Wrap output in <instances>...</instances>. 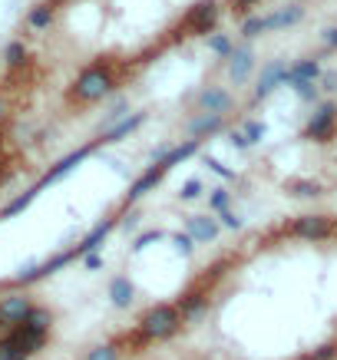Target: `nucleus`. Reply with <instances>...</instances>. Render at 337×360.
I'll return each instance as SVG.
<instances>
[{
	"label": "nucleus",
	"mask_w": 337,
	"mask_h": 360,
	"mask_svg": "<svg viewBox=\"0 0 337 360\" xmlns=\"http://www.w3.org/2000/svg\"><path fill=\"white\" fill-rule=\"evenodd\" d=\"M179 324H182V314L175 304H155L142 314L139 334H142V341H162V337H172L179 331Z\"/></svg>",
	"instance_id": "f257e3e1"
},
{
	"label": "nucleus",
	"mask_w": 337,
	"mask_h": 360,
	"mask_svg": "<svg viewBox=\"0 0 337 360\" xmlns=\"http://www.w3.org/2000/svg\"><path fill=\"white\" fill-rule=\"evenodd\" d=\"M110 93H112V73L103 63L86 66L83 73L76 76L73 90H70V96H73L76 103H99L103 96H110Z\"/></svg>",
	"instance_id": "f03ea898"
},
{
	"label": "nucleus",
	"mask_w": 337,
	"mask_h": 360,
	"mask_svg": "<svg viewBox=\"0 0 337 360\" xmlns=\"http://www.w3.org/2000/svg\"><path fill=\"white\" fill-rule=\"evenodd\" d=\"M37 304L30 301L27 294H7V298H0V327H20V324L30 318V311H34Z\"/></svg>",
	"instance_id": "7ed1b4c3"
},
{
	"label": "nucleus",
	"mask_w": 337,
	"mask_h": 360,
	"mask_svg": "<svg viewBox=\"0 0 337 360\" xmlns=\"http://www.w3.org/2000/svg\"><path fill=\"white\" fill-rule=\"evenodd\" d=\"M337 129V106L334 103H321L318 110L311 113V123H308V129L304 136L308 139H318V142H327Z\"/></svg>",
	"instance_id": "20e7f679"
},
{
	"label": "nucleus",
	"mask_w": 337,
	"mask_h": 360,
	"mask_svg": "<svg viewBox=\"0 0 337 360\" xmlns=\"http://www.w3.org/2000/svg\"><path fill=\"white\" fill-rule=\"evenodd\" d=\"M334 231L331 225V218L327 215H301L291 222V235L295 238H304V242H321V238H327Z\"/></svg>",
	"instance_id": "39448f33"
},
{
	"label": "nucleus",
	"mask_w": 337,
	"mask_h": 360,
	"mask_svg": "<svg viewBox=\"0 0 337 360\" xmlns=\"http://www.w3.org/2000/svg\"><path fill=\"white\" fill-rule=\"evenodd\" d=\"M321 76H324L321 57H304V60H298L295 66H288V73H284V79H281V86L298 90L301 83H321Z\"/></svg>",
	"instance_id": "423d86ee"
},
{
	"label": "nucleus",
	"mask_w": 337,
	"mask_h": 360,
	"mask_svg": "<svg viewBox=\"0 0 337 360\" xmlns=\"http://www.w3.org/2000/svg\"><path fill=\"white\" fill-rule=\"evenodd\" d=\"M93 149H96V142H90V146H83V149H76V152H70L66 159H60L53 169L40 179L37 185H40V189H47V185H53V182H60V179H66V175H70V172L83 162V159H90V155H93Z\"/></svg>",
	"instance_id": "0eeeda50"
},
{
	"label": "nucleus",
	"mask_w": 337,
	"mask_h": 360,
	"mask_svg": "<svg viewBox=\"0 0 337 360\" xmlns=\"http://www.w3.org/2000/svg\"><path fill=\"white\" fill-rule=\"evenodd\" d=\"M284 73H288V60H268L262 76H258V86H255V99H268L281 86Z\"/></svg>",
	"instance_id": "6e6552de"
},
{
	"label": "nucleus",
	"mask_w": 337,
	"mask_h": 360,
	"mask_svg": "<svg viewBox=\"0 0 337 360\" xmlns=\"http://www.w3.org/2000/svg\"><path fill=\"white\" fill-rule=\"evenodd\" d=\"M215 20H219V3L215 0H202L199 7H192L186 14V27L195 30V34H208L215 27Z\"/></svg>",
	"instance_id": "1a4fd4ad"
},
{
	"label": "nucleus",
	"mask_w": 337,
	"mask_h": 360,
	"mask_svg": "<svg viewBox=\"0 0 337 360\" xmlns=\"http://www.w3.org/2000/svg\"><path fill=\"white\" fill-rule=\"evenodd\" d=\"M251 70H255V50H251L248 43L235 47L232 57H228V76H232L235 83H245V79L251 76Z\"/></svg>",
	"instance_id": "9d476101"
},
{
	"label": "nucleus",
	"mask_w": 337,
	"mask_h": 360,
	"mask_svg": "<svg viewBox=\"0 0 337 360\" xmlns=\"http://www.w3.org/2000/svg\"><path fill=\"white\" fill-rule=\"evenodd\" d=\"M199 106H202V113L225 116L232 106H235V99H232V93L222 90V86H205V90L199 93Z\"/></svg>",
	"instance_id": "9b49d317"
},
{
	"label": "nucleus",
	"mask_w": 337,
	"mask_h": 360,
	"mask_svg": "<svg viewBox=\"0 0 337 360\" xmlns=\"http://www.w3.org/2000/svg\"><path fill=\"white\" fill-rule=\"evenodd\" d=\"M162 175H166V169H162V166H152V169L142 172V175H139V179H136V182L129 185V192H126V205L139 202V198H142L146 192L155 189V185L162 182Z\"/></svg>",
	"instance_id": "f8f14e48"
},
{
	"label": "nucleus",
	"mask_w": 337,
	"mask_h": 360,
	"mask_svg": "<svg viewBox=\"0 0 337 360\" xmlns=\"http://www.w3.org/2000/svg\"><path fill=\"white\" fill-rule=\"evenodd\" d=\"M304 20V3H284L275 14H268V30H284Z\"/></svg>",
	"instance_id": "ddd939ff"
},
{
	"label": "nucleus",
	"mask_w": 337,
	"mask_h": 360,
	"mask_svg": "<svg viewBox=\"0 0 337 360\" xmlns=\"http://www.w3.org/2000/svg\"><path fill=\"white\" fill-rule=\"evenodd\" d=\"M142 123H146V113H129L126 119H123V123H116L110 133L99 136V142H106V146H112V142H123V139L136 133V129H139Z\"/></svg>",
	"instance_id": "4468645a"
},
{
	"label": "nucleus",
	"mask_w": 337,
	"mask_h": 360,
	"mask_svg": "<svg viewBox=\"0 0 337 360\" xmlns=\"http://www.w3.org/2000/svg\"><path fill=\"white\" fill-rule=\"evenodd\" d=\"M186 228L195 242H215V238H219V222L208 218V215H188Z\"/></svg>",
	"instance_id": "2eb2a0df"
},
{
	"label": "nucleus",
	"mask_w": 337,
	"mask_h": 360,
	"mask_svg": "<svg viewBox=\"0 0 337 360\" xmlns=\"http://www.w3.org/2000/svg\"><path fill=\"white\" fill-rule=\"evenodd\" d=\"M222 129H225V116H215V113L195 116L186 126V133L192 136V139H199V136H215V133H222Z\"/></svg>",
	"instance_id": "dca6fc26"
},
{
	"label": "nucleus",
	"mask_w": 337,
	"mask_h": 360,
	"mask_svg": "<svg viewBox=\"0 0 337 360\" xmlns=\"http://www.w3.org/2000/svg\"><path fill=\"white\" fill-rule=\"evenodd\" d=\"M110 231H112V222H99V225H96L93 231H90L79 245H76V255H93L96 248L106 242V235H110Z\"/></svg>",
	"instance_id": "f3484780"
},
{
	"label": "nucleus",
	"mask_w": 337,
	"mask_h": 360,
	"mask_svg": "<svg viewBox=\"0 0 337 360\" xmlns=\"http://www.w3.org/2000/svg\"><path fill=\"white\" fill-rule=\"evenodd\" d=\"M40 192H43V189H40V185H34V189H27L23 195H17L14 202H7V205L0 209V218H14V215H20V211H27V209H30V202L37 198Z\"/></svg>",
	"instance_id": "a211bd4d"
},
{
	"label": "nucleus",
	"mask_w": 337,
	"mask_h": 360,
	"mask_svg": "<svg viewBox=\"0 0 337 360\" xmlns=\"http://www.w3.org/2000/svg\"><path fill=\"white\" fill-rule=\"evenodd\" d=\"M199 152V139H186V142H179V146H172V152H168V159H166V166L162 169H175L179 162H186V159H192Z\"/></svg>",
	"instance_id": "6ab92c4d"
},
{
	"label": "nucleus",
	"mask_w": 337,
	"mask_h": 360,
	"mask_svg": "<svg viewBox=\"0 0 337 360\" xmlns=\"http://www.w3.org/2000/svg\"><path fill=\"white\" fill-rule=\"evenodd\" d=\"M126 110H129V99H126V96H119V99L112 103L110 110H106V116H103V126H99V133H110L116 123H123V119H126Z\"/></svg>",
	"instance_id": "aec40b11"
},
{
	"label": "nucleus",
	"mask_w": 337,
	"mask_h": 360,
	"mask_svg": "<svg viewBox=\"0 0 337 360\" xmlns=\"http://www.w3.org/2000/svg\"><path fill=\"white\" fill-rule=\"evenodd\" d=\"M23 327H30V331H37V334H50V327H53V314H50L47 307H34L30 318L23 321Z\"/></svg>",
	"instance_id": "412c9836"
},
{
	"label": "nucleus",
	"mask_w": 337,
	"mask_h": 360,
	"mask_svg": "<svg viewBox=\"0 0 337 360\" xmlns=\"http://www.w3.org/2000/svg\"><path fill=\"white\" fill-rule=\"evenodd\" d=\"M27 23H30L34 30H47V27L53 23V3H37V7L27 14Z\"/></svg>",
	"instance_id": "4be33fe9"
},
{
	"label": "nucleus",
	"mask_w": 337,
	"mask_h": 360,
	"mask_svg": "<svg viewBox=\"0 0 337 360\" xmlns=\"http://www.w3.org/2000/svg\"><path fill=\"white\" fill-rule=\"evenodd\" d=\"M110 298L116 307H126V304L132 301V285L129 278H112L110 281Z\"/></svg>",
	"instance_id": "5701e85b"
},
{
	"label": "nucleus",
	"mask_w": 337,
	"mask_h": 360,
	"mask_svg": "<svg viewBox=\"0 0 337 360\" xmlns=\"http://www.w3.org/2000/svg\"><path fill=\"white\" fill-rule=\"evenodd\" d=\"M288 192L298 195V198H318V195H324V189H321L318 182H311V179H291Z\"/></svg>",
	"instance_id": "b1692460"
},
{
	"label": "nucleus",
	"mask_w": 337,
	"mask_h": 360,
	"mask_svg": "<svg viewBox=\"0 0 337 360\" xmlns=\"http://www.w3.org/2000/svg\"><path fill=\"white\" fill-rule=\"evenodd\" d=\"M262 34H271V30H268V17H262V14H258V17H248L242 23V37L255 40V37H262Z\"/></svg>",
	"instance_id": "393cba45"
},
{
	"label": "nucleus",
	"mask_w": 337,
	"mask_h": 360,
	"mask_svg": "<svg viewBox=\"0 0 337 360\" xmlns=\"http://www.w3.org/2000/svg\"><path fill=\"white\" fill-rule=\"evenodd\" d=\"M34 354L27 350V347H20V344H14V341H0V360H30Z\"/></svg>",
	"instance_id": "a878e982"
},
{
	"label": "nucleus",
	"mask_w": 337,
	"mask_h": 360,
	"mask_svg": "<svg viewBox=\"0 0 337 360\" xmlns=\"http://www.w3.org/2000/svg\"><path fill=\"white\" fill-rule=\"evenodd\" d=\"M208 50L215 53V57H232V37L228 34H208Z\"/></svg>",
	"instance_id": "bb28decb"
},
{
	"label": "nucleus",
	"mask_w": 337,
	"mask_h": 360,
	"mask_svg": "<svg viewBox=\"0 0 337 360\" xmlns=\"http://www.w3.org/2000/svg\"><path fill=\"white\" fill-rule=\"evenodd\" d=\"M3 63H7V66H20V63H27V47H23L20 40L7 43V47H3Z\"/></svg>",
	"instance_id": "cd10ccee"
},
{
	"label": "nucleus",
	"mask_w": 337,
	"mask_h": 360,
	"mask_svg": "<svg viewBox=\"0 0 337 360\" xmlns=\"http://www.w3.org/2000/svg\"><path fill=\"white\" fill-rule=\"evenodd\" d=\"M86 360H119V347L116 344H99L86 354Z\"/></svg>",
	"instance_id": "c85d7f7f"
},
{
	"label": "nucleus",
	"mask_w": 337,
	"mask_h": 360,
	"mask_svg": "<svg viewBox=\"0 0 337 360\" xmlns=\"http://www.w3.org/2000/svg\"><path fill=\"white\" fill-rule=\"evenodd\" d=\"M242 133L248 136V142H262L264 136H268V126H264V123H258V119H248Z\"/></svg>",
	"instance_id": "c756f323"
},
{
	"label": "nucleus",
	"mask_w": 337,
	"mask_h": 360,
	"mask_svg": "<svg viewBox=\"0 0 337 360\" xmlns=\"http://www.w3.org/2000/svg\"><path fill=\"white\" fill-rule=\"evenodd\" d=\"M228 202H232V192H225V189H215L208 195V209L212 211H228Z\"/></svg>",
	"instance_id": "7c9ffc66"
},
{
	"label": "nucleus",
	"mask_w": 337,
	"mask_h": 360,
	"mask_svg": "<svg viewBox=\"0 0 337 360\" xmlns=\"http://www.w3.org/2000/svg\"><path fill=\"white\" fill-rule=\"evenodd\" d=\"M295 93H298V99H304V103H318L321 99V83H301Z\"/></svg>",
	"instance_id": "2f4dec72"
},
{
	"label": "nucleus",
	"mask_w": 337,
	"mask_h": 360,
	"mask_svg": "<svg viewBox=\"0 0 337 360\" xmlns=\"http://www.w3.org/2000/svg\"><path fill=\"white\" fill-rule=\"evenodd\" d=\"M159 238H166L159 228H152V231H142L139 238H136V245H132V251H142V248H149L152 242H159Z\"/></svg>",
	"instance_id": "473e14b6"
},
{
	"label": "nucleus",
	"mask_w": 337,
	"mask_h": 360,
	"mask_svg": "<svg viewBox=\"0 0 337 360\" xmlns=\"http://www.w3.org/2000/svg\"><path fill=\"white\" fill-rule=\"evenodd\" d=\"M199 195H202V182H199V179H188L186 185H182V192H179L182 202H192V198H199Z\"/></svg>",
	"instance_id": "72a5a7b5"
},
{
	"label": "nucleus",
	"mask_w": 337,
	"mask_h": 360,
	"mask_svg": "<svg viewBox=\"0 0 337 360\" xmlns=\"http://www.w3.org/2000/svg\"><path fill=\"white\" fill-rule=\"evenodd\" d=\"M205 166H208L212 172H215V175H222L225 182H232V179H235V172H232V169H225L222 162H219V159H212V155H205Z\"/></svg>",
	"instance_id": "f704fd0d"
},
{
	"label": "nucleus",
	"mask_w": 337,
	"mask_h": 360,
	"mask_svg": "<svg viewBox=\"0 0 337 360\" xmlns=\"http://www.w3.org/2000/svg\"><path fill=\"white\" fill-rule=\"evenodd\" d=\"M192 242H195V238H192L188 231H186V235H172V245L179 248L182 255H192V248H195V245H192Z\"/></svg>",
	"instance_id": "c9c22d12"
},
{
	"label": "nucleus",
	"mask_w": 337,
	"mask_h": 360,
	"mask_svg": "<svg viewBox=\"0 0 337 360\" xmlns=\"http://www.w3.org/2000/svg\"><path fill=\"white\" fill-rule=\"evenodd\" d=\"M228 146H232V149H238V152L251 149V142H248V136H245V133H238V129H235V133L228 136Z\"/></svg>",
	"instance_id": "e433bc0d"
},
{
	"label": "nucleus",
	"mask_w": 337,
	"mask_h": 360,
	"mask_svg": "<svg viewBox=\"0 0 337 360\" xmlns=\"http://www.w3.org/2000/svg\"><path fill=\"white\" fill-rule=\"evenodd\" d=\"M321 90L334 93L337 90V70H324V76H321Z\"/></svg>",
	"instance_id": "4c0bfd02"
},
{
	"label": "nucleus",
	"mask_w": 337,
	"mask_h": 360,
	"mask_svg": "<svg viewBox=\"0 0 337 360\" xmlns=\"http://www.w3.org/2000/svg\"><path fill=\"white\" fill-rule=\"evenodd\" d=\"M222 225L225 228H242V218L235 211H222Z\"/></svg>",
	"instance_id": "58836bf2"
},
{
	"label": "nucleus",
	"mask_w": 337,
	"mask_h": 360,
	"mask_svg": "<svg viewBox=\"0 0 337 360\" xmlns=\"http://www.w3.org/2000/svg\"><path fill=\"white\" fill-rule=\"evenodd\" d=\"M321 40H324V43H327L331 50H337V27H331V30H324V34H321Z\"/></svg>",
	"instance_id": "ea45409f"
},
{
	"label": "nucleus",
	"mask_w": 337,
	"mask_h": 360,
	"mask_svg": "<svg viewBox=\"0 0 337 360\" xmlns=\"http://www.w3.org/2000/svg\"><path fill=\"white\" fill-rule=\"evenodd\" d=\"M123 228H126V231H136V228H139V215H136V211H129V215L123 218Z\"/></svg>",
	"instance_id": "a19ab883"
},
{
	"label": "nucleus",
	"mask_w": 337,
	"mask_h": 360,
	"mask_svg": "<svg viewBox=\"0 0 337 360\" xmlns=\"http://www.w3.org/2000/svg\"><path fill=\"white\" fill-rule=\"evenodd\" d=\"M86 268H90V271H96V268H103V258H99V255H86Z\"/></svg>",
	"instance_id": "79ce46f5"
},
{
	"label": "nucleus",
	"mask_w": 337,
	"mask_h": 360,
	"mask_svg": "<svg viewBox=\"0 0 337 360\" xmlns=\"http://www.w3.org/2000/svg\"><path fill=\"white\" fill-rule=\"evenodd\" d=\"M232 3H235L238 10H245V7H251V3H258V0H232Z\"/></svg>",
	"instance_id": "37998d69"
},
{
	"label": "nucleus",
	"mask_w": 337,
	"mask_h": 360,
	"mask_svg": "<svg viewBox=\"0 0 337 360\" xmlns=\"http://www.w3.org/2000/svg\"><path fill=\"white\" fill-rule=\"evenodd\" d=\"M334 235H337V225H334Z\"/></svg>",
	"instance_id": "c03bdc74"
}]
</instances>
